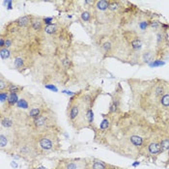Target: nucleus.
I'll list each match as a JSON object with an SVG mask.
<instances>
[{
  "instance_id": "f257e3e1",
  "label": "nucleus",
  "mask_w": 169,
  "mask_h": 169,
  "mask_svg": "<svg viewBox=\"0 0 169 169\" xmlns=\"http://www.w3.org/2000/svg\"><path fill=\"white\" fill-rule=\"evenodd\" d=\"M96 98L97 95H94V93L90 94L81 91L70 100L68 118L75 129L80 130L86 128L93 123L94 113L92 106Z\"/></svg>"
},
{
  "instance_id": "f03ea898",
  "label": "nucleus",
  "mask_w": 169,
  "mask_h": 169,
  "mask_svg": "<svg viewBox=\"0 0 169 169\" xmlns=\"http://www.w3.org/2000/svg\"><path fill=\"white\" fill-rule=\"evenodd\" d=\"M33 137L38 156L50 155L53 152H56L59 148L58 137L50 130L40 131L37 135Z\"/></svg>"
},
{
  "instance_id": "7ed1b4c3",
  "label": "nucleus",
  "mask_w": 169,
  "mask_h": 169,
  "mask_svg": "<svg viewBox=\"0 0 169 169\" xmlns=\"http://www.w3.org/2000/svg\"><path fill=\"white\" fill-rule=\"evenodd\" d=\"M147 151L148 154L150 156L156 158L160 154H161V148H160V144L158 141H152L147 144Z\"/></svg>"
},
{
  "instance_id": "20e7f679",
  "label": "nucleus",
  "mask_w": 169,
  "mask_h": 169,
  "mask_svg": "<svg viewBox=\"0 0 169 169\" xmlns=\"http://www.w3.org/2000/svg\"><path fill=\"white\" fill-rule=\"evenodd\" d=\"M43 19L37 17H31V28L36 32H41L43 30Z\"/></svg>"
},
{
  "instance_id": "39448f33",
  "label": "nucleus",
  "mask_w": 169,
  "mask_h": 169,
  "mask_svg": "<svg viewBox=\"0 0 169 169\" xmlns=\"http://www.w3.org/2000/svg\"><path fill=\"white\" fill-rule=\"evenodd\" d=\"M31 17H32V16L21 17L19 20H16V24L19 27H26L29 25V24H31Z\"/></svg>"
},
{
  "instance_id": "423d86ee",
  "label": "nucleus",
  "mask_w": 169,
  "mask_h": 169,
  "mask_svg": "<svg viewBox=\"0 0 169 169\" xmlns=\"http://www.w3.org/2000/svg\"><path fill=\"white\" fill-rule=\"evenodd\" d=\"M160 107L159 108V110H160V109L164 110V109H166V108L169 107V93L166 92V93L160 99Z\"/></svg>"
},
{
  "instance_id": "0eeeda50",
  "label": "nucleus",
  "mask_w": 169,
  "mask_h": 169,
  "mask_svg": "<svg viewBox=\"0 0 169 169\" xmlns=\"http://www.w3.org/2000/svg\"><path fill=\"white\" fill-rule=\"evenodd\" d=\"M17 101H19V97H17V94L10 93L6 106H7V107H12V106H14L16 104H17Z\"/></svg>"
},
{
  "instance_id": "6e6552de",
  "label": "nucleus",
  "mask_w": 169,
  "mask_h": 169,
  "mask_svg": "<svg viewBox=\"0 0 169 169\" xmlns=\"http://www.w3.org/2000/svg\"><path fill=\"white\" fill-rule=\"evenodd\" d=\"M7 91L9 93H15V94H19L20 92L23 91V87L22 86H20L17 85V84H15V83H10V85L7 89Z\"/></svg>"
},
{
  "instance_id": "1a4fd4ad",
  "label": "nucleus",
  "mask_w": 169,
  "mask_h": 169,
  "mask_svg": "<svg viewBox=\"0 0 169 169\" xmlns=\"http://www.w3.org/2000/svg\"><path fill=\"white\" fill-rule=\"evenodd\" d=\"M110 1H106V0H101V1L96 2V8L99 11H105L109 8Z\"/></svg>"
},
{
  "instance_id": "9d476101",
  "label": "nucleus",
  "mask_w": 169,
  "mask_h": 169,
  "mask_svg": "<svg viewBox=\"0 0 169 169\" xmlns=\"http://www.w3.org/2000/svg\"><path fill=\"white\" fill-rule=\"evenodd\" d=\"M29 101L26 99V98H21L19 100V101H17V106L19 107V108H23V109H27V108L29 107Z\"/></svg>"
},
{
  "instance_id": "9b49d317",
  "label": "nucleus",
  "mask_w": 169,
  "mask_h": 169,
  "mask_svg": "<svg viewBox=\"0 0 169 169\" xmlns=\"http://www.w3.org/2000/svg\"><path fill=\"white\" fill-rule=\"evenodd\" d=\"M15 67L17 69V70H20V69H22L24 68V65H25V61H24V59L21 57V56H17L16 59H15Z\"/></svg>"
},
{
  "instance_id": "f8f14e48",
  "label": "nucleus",
  "mask_w": 169,
  "mask_h": 169,
  "mask_svg": "<svg viewBox=\"0 0 169 169\" xmlns=\"http://www.w3.org/2000/svg\"><path fill=\"white\" fill-rule=\"evenodd\" d=\"M154 58V53L152 51H145L142 54V59L145 63H150Z\"/></svg>"
},
{
  "instance_id": "ddd939ff",
  "label": "nucleus",
  "mask_w": 169,
  "mask_h": 169,
  "mask_svg": "<svg viewBox=\"0 0 169 169\" xmlns=\"http://www.w3.org/2000/svg\"><path fill=\"white\" fill-rule=\"evenodd\" d=\"M9 92L8 91H1L0 92V101H1V105L4 106V105H7L8 98H9Z\"/></svg>"
},
{
  "instance_id": "4468645a",
  "label": "nucleus",
  "mask_w": 169,
  "mask_h": 169,
  "mask_svg": "<svg viewBox=\"0 0 169 169\" xmlns=\"http://www.w3.org/2000/svg\"><path fill=\"white\" fill-rule=\"evenodd\" d=\"M45 30V32L47 33V34H50V35H52V34H55L57 31H58V29H57V26L55 25V24H51V25H47L44 28Z\"/></svg>"
},
{
  "instance_id": "2eb2a0df",
  "label": "nucleus",
  "mask_w": 169,
  "mask_h": 169,
  "mask_svg": "<svg viewBox=\"0 0 169 169\" xmlns=\"http://www.w3.org/2000/svg\"><path fill=\"white\" fill-rule=\"evenodd\" d=\"M12 55V52L9 48H1V50H0V56H1V59L2 60H5V59H8L10 58V56Z\"/></svg>"
},
{
  "instance_id": "dca6fc26",
  "label": "nucleus",
  "mask_w": 169,
  "mask_h": 169,
  "mask_svg": "<svg viewBox=\"0 0 169 169\" xmlns=\"http://www.w3.org/2000/svg\"><path fill=\"white\" fill-rule=\"evenodd\" d=\"M160 144L161 152L169 150V138H163V139L160 141Z\"/></svg>"
},
{
  "instance_id": "f3484780",
  "label": "nucleus",
  "mask_w": 169,
  "mask_h": 169,
  "mask_svg": "<svg viewBox=\"0 0 169 169\" xmlns=\"http://www.w3.org/2000/svg\"><path fill=\"white\" fill-rule=\"evenodd\" d=\"M65 169H80V166L77 161H69L66 163Z\"/></svg>"
},
{
  "instance_id": "a211bd4d",
  "label": "nucleus",
  "mask_w": 169,
  "mask_h": 169,
  "mask_svg": "<svg viewBox=\"0 0 169 169\" xmlns=\"http://www.w3.org/2000/svg\"><path fill=\"white\" fill-rule=\"evenodd\" d=\"M92 169H106V164L101 160H96L94 161Z\"/></svg>"
},
{
  "instance_id": "6ab92c4d",
  "label": "nucleus",
  "mask_w": 169,
  "mask_h": 169,
  "mask_svg": "<svg viewBox=\"0 0 169 169\" xmlns=\"http://www.w3.org/2000/svg\"><path fill=\"white\" fill-rule=\"evenodd\" d=\"M150 20H141L139 23H138V28H139L141 31H145V30H147V28L150 26Z\"/></svg>"
},
{
  "instance_id": "aec40b11",
  "label": "nucleus",
  "mask_w": 169,
  "mask_h": 169,
  "mask_svg": "<svg viewBox=\"0 0 169 169\" xmlns=\"http://www.w3.org/2000/svg\"><path fill=\"white\" fill-rule=\"evenodd\" d=\"M111 47H112V46H111L110 42H105V43L102 44V46H101V48L104 50V53H105V54L110 52Z\"/></svg>"
},
{
  "instance_id": "412c9836",
  "label": "nucleus",
  "mask_w": 169,
  "mask_h": 169,
  "mask_svg": "<svg viewBox=\"0 0 169 169\" xmlns=\"http://www.w3.org/2000/svg\"><path fill=\"white\" fill-rule=\"evenodd\" d=\"M81 20L83 21H85V22L90 21L91 20V14H90L88 11H84L83 13L81 14Z\"/></svg>"
},
{
  "instance_id": "4be33fe9",
  "label": "nucleus",
  "mask_w": 169,
  "mask_h": 169,
  "mask_svg": "<svg viewBox=\"0 0 169 169\" xmlns=\"http://www.w3.org/2000/svg\"><path fill=\"white\" fill-rule=\"evenodd\" d=\"M119 8H120V6H119V2H118V1H110L109 8H108L110 11L115 12V11H117Z\"/></svg>"
},
{
  "instance_id": "5701e85b",
  "label": "nucleus",
  "mask_w": 169,
  "mask_h": 169,
  "mask_svg": "<svg viewBox=\"0 0 169 169\" xmlns=\"http://www.w3.org/2000/svg\"><path fill=\"white\" fill-rule=\"evenodd\" d=\"M160 26H161V23L158 20H152L150 22V27L155 30H158Z\"/></svg>"
},
{
  "instance_id": "b1692460",
  "label": "nucleus",
  "mask_w": 169,
  "mask_h": 169,
  "mask_svg": "<svg viewBox=\"0 0 169 169\" xmlns=\"http://www.w3.org/2000/svg\"><path fill=\"white\" fill-rule=\"evenodd\" d=\"M62 65L65 69H70L72 67V61L68 58H65L62 60Z\"/></svg>"
},
{
  "instance_id": "393cba45",
  "label": "nucleus",
  "mask_w": 169,
  "mask_h": 169,
  "mask_svg": "<svg viewBox=\"0 0 169 169\" xmlns=\"http://www.w3.org/2000/svg\"><path fill=\"white\" fill-rule=\"evenodd\" d=\"M52 20H53V17H43V22L45 24H46V26L47 25H51Z\"/></svg>"
},
{
  "instance_id": "a878e982",
  "label": "nucleus",
  "mask_w": 169,
  "mask_h": 169,
  "mask_svg": "<svg viewBox=\"0 0 169 169\" xmlns=\"http://www.w3.org/2000/svg\"><path fill=\"white\" fill-rule=\"evenodd\" d=\"M0 47L1 48L5 47V38L3 36H1V38H0Z\"/></svg>"
},
{
  "instance_id": "bb28decb",
  "label": "nucleus",
  "mask_w": 169,
  "mask_h": 169,
  "mask_svg": "<svg viewBox=\"0 0 169 169\" xmlns=\"http://www.w3.org/2000/svg\"><path fill=\"white\" fill-rule=\"evenodd\" d=\"M36 169H47L46 167H45V166H39V167H37Z\"/></svg>"
}]
</instances>
